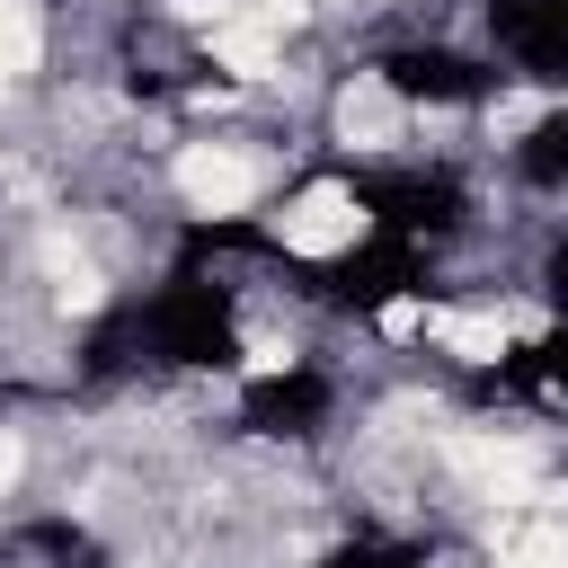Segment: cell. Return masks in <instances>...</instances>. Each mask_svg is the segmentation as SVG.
I'll return each instance as SVG.
<instances>
[{
  "mask_svg": "<svg viewBox=\"0 0 568 568\" xmlns=\"http://www.w3.org/2000/svg\"><path fill=\"white\" fill-rule=\"evenodd\" d=\"M240 355V311H231V284L204 275L195 257L151 293V302H124L98 320L89 337V373H124V364H231Z\"/></svg>",
  "mask_w": 568,
  "mask_h": 568,
  "instance_id": "cell-1",
  "label": "cell"
},
{
  "mask_svg": "<svg viewBox=\"0 0 568 568\" xmlns=\"http://www.w3.org/2000/svg\"><path fill=\"white\" fill-rule=\"evenodd\" d=\"M346 195L373 213V231H390V240H408V248H426V240H453L462 231V186L444 178V169H346Z\"/></svg>",
  "mask_w": 568,
  "mask_h": 568,
  "instance_id": "cell-2",
  "label": "cell"
},
{
  "mask_svg": "<svg viewBox=\"0 0 568 568\" xmlns=\"http://www.w3.org/2000/svg\"><path fill=\"white\" fill-rule=\"evenodd\" d=\"M311 275H320V293H328L337 311H382V302H399V293H426V248L373 231L364 248H346V257H328V266H311Z\"/></svg>",
  "mask_w": 568,
  "mask_h": 568,
  "instance_id": "cell-3",
  "label": "cell"
},
{
  "mask_svg": "<svg viewBox=\"0 0 568 568\" xmlns=\"http://www.w3.org/2000/svg\"><path fill=\"white\" fill-rule=\"evenodd\" d=\"M373 71H382V89H390V98H408V106H479V98L497 89V71H488V62L444 53V44H390Z\"/></svg>",
  "mask_w": 568,
  "mask_h": 568,
  "instance_id": "cell-4",
  "label": "cell"
},
{
  "mask_svg": "<svg viewBox=\"0 0 568 568\" xmlns=\"http://www.w3.org/2000/svg\"><path fill=\"white\" fill-rule=\"evenodd\" d=\"M488 36L515 71L568 80V0H488Z\"/></svg>",
  "mask_w": 568,
  "mask_h": 568,
  "instance_id": "cell-5",
  "label": "cell"
},
{
  "mask_svg": "<svg viewBox=\"0 0 568 568\" xmlns=\"http://www.w3.org/2000/svg\"><path fill=\"white\" fill-rule=\"evenodd\" d=\"M328 373L320 364H284V373H257L248 390H240V426L248 435H311L320 417H328Z\"/></svg>",
  "mask_w": 568,
  "mask_h": 568,
  "instance_id": "cell-6",
  "label": "cell"
},
{
  "mask_svg": "<svg viewBox=\"0 0 568 568\" xmlns=\"http://www.w3.org/2000/svg\"><path fill=\"white\" fill-rule=\"evenodd\" d=\"M515 169H524L532 186H568V106H550V115L515 142Z\"/></svg>",
  "mask_w": 568,
  "mask_h": 568,
  "instance_id": "cell-7",
  "label": "cell"
},
{
  "mask_svg": "<svg viewBox=\"0 0 568 568\" xmlns=\"http://www.w3.org/2000/svg\"><path fill=\"white\" fill-rule=\"evenodd\" d=\"M320 568H426V559H417L408 541H373V532H364V541H337Z\"/></svg>",
  "mask_w": 568,
  "mask_h": 568,
  "instance_id": "cell-8",
  "label": "cell"
},
{
  "mask_svg": "<svg viewBox=\"0 0 568 568\" xmlns=\"http://www.w3.org/2000/svg\"><path fill=\"white\" fill-rule=\"evenodd\" d=\"M541 293H550V302H559V311H568V240H559V248H550V266H541Z\"/></svg>",
  "mask_w": 568,
  "mask_h": 568,
  "instance_id": "cell-9",
  "label": "cell"
}]
</instances>
